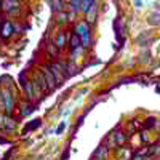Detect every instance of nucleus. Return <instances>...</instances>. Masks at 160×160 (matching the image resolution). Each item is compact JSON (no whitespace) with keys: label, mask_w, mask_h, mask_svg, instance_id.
I'll use <instances>...</instances> for the list:
<instances>
[{"label":"nucleus","mask_w":160,"mask_h":160,"mask_svg":"<svg viewBox=\"0 0 160 160\" xmlns=\"http://www.w3.org/2000/svg\"><path fill=\"white\" fill-rule=\"evenodd\" d=\"M50 71H51L53 77L56 78V82H58V83H62L64 80L69 77V74H68V68H66L64 64H59V62L51 64V66H50Z\"/></svg>","instance_id":"obj_1"},{"label":"nucleus","mask_w":160,"mask_h":160,"mask_svg":"<svg viewBox=\"0 0 160 160\" xmlns=\"http://www.w3.org/2000/svg\"><path fill=\"white\" fill-rule=\"evenodd\" d=\"M75 34L80 37V40H82V47H88V43H90V29H88L87 22H80L77 26V29H75Z\"/></svg>","instance_id":"obj_2"},{"label":"nucleus","mask_w":160,"mask_h":160,"mask_svg":"<svg viewBox=\"0 0 160 160\" xmlns=\"http://www.w3.org/2000/svg\"><path fill=\"white\" fill-rule=\"evenodd\" d=\"M40 72H42V75L45 77V82L48 85V90H55L58 82H56V78L53 77V74L50 71V66H42V68H40Z\"/></svg>","instance_id":"obj_3"},{"label":"nucleus","mask_w":160,"mask_h":160,"mask_svg":"<svg viewBox=\"0 0 160 160\" xmlns=\"http://www.w3.org/2000/svg\"><path fill=\"white\" fill-rule=\"evenodd\" d=\"M2 10L10 15H16L19 11V2L18 0H5V2H2Z\"/></svg>","instance_id":"obj_4"},{"label":"nucleus","mask_w":160,"mask_h":160,"mask_svg":"<svg viewBox=\"0 0 160 160\" xmlns=\"http://www.w3.org/2000/svg\"><path fill=\"white\" fill-rule=\"evenodd\" d=\"M34 87H35V90H42V91H47L48 90V85H47V82H45V77L42 75V72H37L35 74V77H34Z\"/></svg>","instance_id":"obj_5"},{"label":"nucleus","mask_w":160,"mask_h":160,"mask_svg":"<svg viewBox=\"0 0 160 160\" xmlns=\"http://www.w3.org/2000/svg\"><path fill=\"white\" fill-rule=\"evenodd\" d=\"M106 157H108V148L106 146H99L93 154V160H106Z\"/></svg>","instance_id":"obj_6"},{"label":"nucleus","mask_w":160,"mask_h":160,"mask_svg":"<svg viewBox=\"0 0 160 160\" xmlns=\"http://www.w3.org/2000/svg\"><path fill=\"white\" fill-rule=\"evenodd\" d=\"M69 45H71L72 51H78L80 47H82V40H80V37L77 34H72L71 35V40H69Z\"/></svg>","instance_id":"obj_7"},{"label":"nucleus","mask_w":160,"mask_h":160,"mask_svg":"<svg viewBox=\"0 0 160 160\" xmlns=\"http://www.w3.org/2000/svg\"><path fill=\"white\" fill-rule=\"evenodd\" d=\"M22 88L26 90V93H28V96L29 98H34V90H35V87H34V82H29V80H22Z\"/></svg>","instance_id":"obj_8"},{"label":"nucleus","mask_w":160,"mask_h":160,"mask_svg":"<svg viewBox=\"0 0 160 160\" xmlns=\"http://www.w3.org/2000/svg\"><path fill=\"white\" fill-rule=\"evenodd\" d=\"M11 34H13V26H11L10 22H5L3 28H2V37L7 38V37H10Z\"/></svg>","instance_id":"obj_9"},{"label":"nucleus","mask_w":160,"mask_h":160,"mask_svg":"<svg viewBox=\"0 0 160 160\" xmlns=\"http://www.w3.org/2000/svg\"><path fill=\"white\" fill-rule=\"evenodd\" d=\"M55 45H56V48H64V47H66V34H62V32H61V34L56 37Z\"/></svg>","instance_id":"obj_10"},{"label":"nucleus","mask_w":160,"mask_h":160,"mask_svg":"<svg viewBox=\"0 0 160 160\" xmlns=\"http://www.w3.org/2000/svg\"><path fill=\"white\" fill-rule=\"evenodd\" d=\"M78 10H82V0H71V11L77 13Z\"/></svg>","instance_id":"obj_11"},{"label":"nucleus","mask_w":160,"mask_h":160,"mask_svg":"<svg viewBox=\"0 0 160 160\" xmlns=\"http://www.w3.org/2000/svg\"><path fill=\"white\" fill-rule=\"evenodd\" d=\"M93 5H95V0H82V10H83L85 13H88Z\"/></svg>","instance_id":"obj_12"},{"label":"nucleus","mask_w":160,"mask_h":160,"mask_svg":"<svg viewBox=\"0 0 160 160\" xmlns=\"http://www.w3.org/2000/svg\"><path fill=\"white\" fill-rule=\"evenodd\" d=\"M51 8H53V11L62 10V0H51Z\"/></svg>","instance_id":"obj_13"},{"label":"nucleus","mask_w":160,"mask_h":160,"mask_svg":"<svg viewBox=\"0 0 160 160\" xmlns=\"http://www.w3.org/2000/svg\"><path fill=\"white\" fill-rule=\"evenodd\" d=\"M40 125V120H34L32 123H29L28 127H26V131H29V130H34V128H37Z\"/></svg>","instance_id":"obj_14"},{"label":"nucleus","mask_w":160,"mask_h":160,"mask_svg":"<svg viewBox=\"0 0 160 160\" xmlns=\"http://www.w3.org/2000/svg\"><path fill=\"white\" fill-rule=\"evenodd\" d=\"M115 139H117V142L120 144V142H123V133H117V135H115Z\"/></svg>","instance_id":"obj_15"},{"label":"nucleus","mask_w":160,"mask_h":160,"mask_svg":"<svg viewBox=\"0 0 160 160\" xmlns=\"http://www.w3.org/2000/svg\"><path fill=\"white\" fill-rule=\"evenodd\" d=\"M64 128H66V123H64V122H62V123H61V125H59V128H58V130H56V133H61V131H62V130H64Z\"/></svg>","instance_id":"obj_16"},{"label":"nucleus","mask_w":160,"mask_h":160,"mask_svg":"<svg viewBox=\"0 0 160 160\" xmlns=\"http://www.w3.org/2000/svg\"><path fill=\"white\" fill-rule=\"evenodd\" d=\"M0 11H2V0H0Z\"/></svg>","instance_id":"obj_17"}]
</instances>
